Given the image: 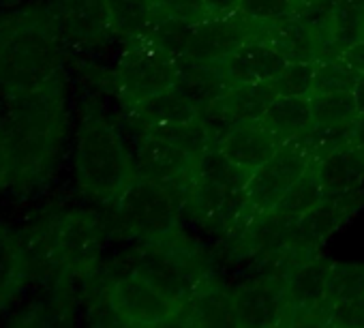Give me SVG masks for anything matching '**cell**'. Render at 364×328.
<instances>
[{"instance_id": "cell-5", "label": "cell", "mask_w": 364, "mask_h": 328, "mask_svg": "<svg viewBox=\"0 0 364 328\" xmlns=\"http://www.w3.org/2000/svg\"><path fill=\"white\" fill-rule=\"evenodd\" d=\"M131 268L154 285L176 309L185 305L210 277L206 255L196 243L182 236L180 230L165 238L141 243Z\"/></svg>"}, {"instance_id": "cell-43", "label": "cell", "mask_w": 364, "mask_h": 328, "mask_svg": "<svg viewBox=\"0 0 364 328\" xmlns=\"http://www.w3.org/2000/svg\"><path fill=\"white\" fill-rule=\"evenodd\" d=\"M351 144L364 148V114L355 120L353 125V135H351Z\"/></svg>"}, {"instance_id": "cell-19", "label": "cell", "mask_w": 364, "mask_h": 328, "mask_svg": "<svg viewBox=\"0 0 364 328\" xmlns=\"http://www.w3.org/2000/svg\"><path fill=\"white\" fill-rule=\"evenodd\" d=\"M285 65L287 60L259 35L249 39L234 54H230L219 63L230 86L272 82L277 80V75L283 71Z\"/></svg>"}, {"instance_id": "cell-17", "label": "cell", "mask_w": 364, "mask_h": 328, "mask_svg": "<svg viewBox=\"0 0 364 328\" xmlns=\"http://www.w3.org/2000/svg\"><path fill=\"white\" fill-rule=\"evenodd\" d=\"M54 14L63 37L75 43H101L114 35L107 0H56Z\"/></svg>"}, {"instance_id": "cell-45", "label": "cell", "mask_w": 364, "mask_h": 328, "mask_svg": "<svg viewBox=\"0 0 364 328\" xmlns=\"http://www.w3.org/2000/svg\"><path fill=\"white\" fill-rule=\"evenodd\" d=\"M5 122V116H3V112H0V125H3Z\"/></svg>"}, {"instance_id": "cell-9", "label": "cell", "mask_w": 364, "mask_h": 328, "mask_svg": "<svg viewBox=\"0 0 364 328\" xmlns=\"http://www.w3.org/2000/svg\"><path fill=\"white\" fill-rule=\"evenodd\" d=\"M200 161L202 159L189 154L187 150L178 148L176 144L163 137H156L152 133H139L137 174L167 189L180 208H185L187 204Z\"/></svg>"}, {"instance_id": "cell-27", "label": "cell", "mask_w": 364, "mask_h": 328, "mask_svg": "<svg viewBox=\"0 0 364 328\" xmlns=\"http://www.w3.org/2000/svg\"><path fill=\"white\" fill-rule=\"evenodd\" d=\"M112 33L133 41L148 37L156 20L152 0H107Z\"/></svg>"}, {"instance_id": "cell-6", "label": "cell", "mask_w": 364, "mask_h": 328, "mask_svg": "<svg viewBox=\"0 0 364 328\" xmlns=\"http://www.w3.org/2000/svg\"><path fill=\"white\" fill-rule=\"evenodd\" d=\"M182 60L148 37L129 41L114 69V86L124 107L131 110L133 105L176 86Z\"/></svg>"}, {"instance_id": "cell-34", "label": "cell", "mask_w": 364, "mask_h": 328, "mask_svg": "<svg viewBox=\"0 0 364 328\" xmlns=\"http://www.w3.org/2000/svg\"><path fill=\"white\" fill-rule=\"evenodd\" d=\"M323 315L332 328H364V294L328 302Z\"/></svg>"}, {"instance_id": "cell-4", "label": "cell", "mask_w": 364, "mask_h": 328, "mask_svg": "<svg viewBox=\"0 0 364 328\" xmlns=\"http://www.w3.org/2000/svg\"><path fill=\"white\" fill-rule=\"evenodd\" d=\"M251 172L232 163L219 146L202 157L185 208L206 228L230 232L247 213Z\"/></svg>"}, {"instance_id": "cell-38", "label": "cell", "mask_w": 364, "mask_h": 328, "mask_svg": "<svg viewBox=\"0 0 364 328\" xmlns=\"http://www.w3.org/2000/svg\"><path fill=\"white\" fill-rule=\"evenodd\" d=\"M285 328H332L323 313H302L294 315Z\"/></svg>"}, {"instance_id": "cell-10", "label": "cell", "mask_w": 364, "mask_h": 328, "mask_svg": "<svg viewBox=\"0 0 364 328\" xmlns=\"http://www.w3.org/2000/svg\"><path fill=\"white\" fill-rule=\"evenodd\" d=\"M103 305L124 328H150L178 309L133 268L112 279L103 292Z\"/></svg>"}, {"instance_id": "cell-33", "label": "cell", "mask_w": 364, "mask_h": 328, "mask_svg": "<svg viewBox=\"0 0 364 328\" xmlns=\"http://www.w3.org/2000/svg\"><path fill=\"white\" fill-rule=\"evenodd\" d=\"M364 294V264H341L334 262L332 266V277H330V294L328 302L338 300V298H349Z\"/></svg>"}, {"instance_id": "cell-41", "label": "cell", "mask_w": 364, "mask_h": 328, "mask_svg": "<svg viewBox=\"0 0 364 328\" xmlns=\"http://www.w3.org/2000/svg\"><path fill=\"white\" fill-rule=\"evenodd\" d=\"M150 328H196V326L187 319L185 313H182V311H176V313H171L169 317L161 319L159 324H154V326H150Z\"/></svg>"}, {"instance_id": "cell-24", "label": "cell", "mask_w": 364, "mask_h": 328, "mask_svg": "<svg viewBox=\"0 0 364 328\" xmlns=\"http://www.w3.org/2000/svg\"><path fill=\"white\" fill-rule=\"evenodd\" d=\"M176 88L185 95L200 114H204L228 88L230 82L219 67V63L208 65V63H191V60H182Z\"/></svg>"}, {"instance_id": "cell-31", "label": "cell", "mask_w": 364, "mask_h": 328, "mask_svg": "<svg viewBox=\"0 0 364 328\" xmlns=\"http://www.w3.org/2000/svg\"><path fill=\"white\" fill-rule=\"evenodd\" d=\"M360 73H355L343 58H328L315 63V82H313V95L323 92H345L353 90L355 80Z\"/></svg>"}, {"instance_id": "cell-23", "label": "cell", "mask_w": 364, "mask_h": 328, "mask_svg": "<svg viewBox=\"0 0 364 328\" xmlns=\"http://www.w3.org/2000/svg\"><path fill=\"white\" fill-rule=\"evenodd\" d=\"M133 125L141 129H154V127H171L202 118L198 107L182 95L176 86L133 105L129 110Z\"/></svg>"}, {"instance_id": "cell-25", "label": "cell", "mask_w": 364, "mask_h": 328, "mask_svg": "<svg viewBox=\"0 0 364 328\" xmlns=\"http://www.w3.org/2000/svg\"><path fill=\"white\" fill-rule=\"evenodd\" d=\"M362 37H364V0H334L330 33L319 60L341 58Z\"/></svg>"}, {"instance_id": "cell-11", "label": "cell", "mask_w": 364, "mask_h": 328, "mask_svg": "<svg viewBox=\"0 0 364 328\" xmlns=\"http://www.w3.org/2000/svg\"><path fill=\"white\" fill-rule=\"evenodd\" d=\"M279 97L274 80L259 84H234L230 86L204 114V122L210 131L213 146L228 135V131L240 122L259 120L270 103Z\"/></svg>"}, {"instance_id": "cell-18", "label": "cell", "mask_w": 364, "mask_h": 328, "mask_svg": "<svg viewBox=\"0 0 364 328\" xmlns=\"http://www.w3.org/2000/svg\"><path fill=\"white\" fill-rule=\"evenodd\" d=\"M283 146V142L259 120H249L232 127L219 142V150L238 168L255 172Z\"/></svg>"}, {"instance_id": "cell-22", "label": "cell", "mask_w": 364, "mask_h": 328, "mask_svg": "<svg viewBox=\"0 0 364 328\" xmlns=\"http://www.w3.org/2000/svg\"><path fill=\"white\" fill-rule=\"evenodd\" d=\"M33 283L22 236L0 223V309L14 307Z\"/></svg>"}, {"instance_id": "cell-26", "label": "cell", "mask_w": 364, "mask_h": 328, "mask_svg": "<svg viewBox=\"0 0 364 328\" xmlns=\"http://www.w3.org/2000/svg\"><path fill=\"white\" fill-rule=\"evenodd\" d=\"M262 122L285 144L296 139L304 131L313 127V112H311V97H277Z\"/></svg>"}, {"instance_id": "cell-36", "label": "cell", "mask_w": 364, "mask_h": 328, "mask_svg": "<svg viewBox=\"0 0 364 328\" xmlns=\"http://www.w3.org/2000/svg\"><path fill=\"white\" fill-rule=\"evenodd\" d=\"M152 5H154L156 16L180 18V20H189L193 24L208 18L204 0H152Z\"/></svg>"}, {"instance_id": "cell-37", "label": "cell", "mask_w": 364, "mask_h": 328, "mask_svg": "<svg viewBox=\"0 0 364 328\" xmlns=\"http://www.w3.org/2000/svg\"><path fill=\"white\" fill-rule=\"evenodd\" d=\"M11 187H18V172H16L14 148L3 122L0 125V191H7Z\"/></svg>"}, {"instance_id": "cell-16", "label": "cell", "mask_w": 364, "mask_h": 328, "mask_svg": "<svg viewBox=\"0 0 364 328\" xmlns=\"http://www.w3.org/2000/svg\"><path fill=\"white\" fill-rule=\"evenodd\" d=\"M259 37L266 39L287 63H317L326 43L323 33L296 11L287 18L264 24Z\"/></svg>"}, {"instance_id": "cell-1", "label": "cell", "mask_w": 364, "mask_h": 328, "mask_svg": "<svg viewBox=\"0 0 364 328\" xmlns=\"http://www.w3.org/2000/svg\"><path fill=\"white\" fill-rule=\"evenodd\" d=\"M63 33L54 7L0 16V92L18 97L63 80Z\"/></svg>"}, {"instance_id": "cell-35", "label": "cell", "mask_w": 364, "mask_h": 328, "mask_svg": "<svg viewBox=\"0 0 364 328\" xmlns=\"http://www.w3.org/2000/svg\"><path fill=\"white\" fill-rule=\"evenodd\" d=\"M296 11L291 0H240L238 14L245 18L259 22V24H270L281 18H287Z\"/></svg>"}, {"instance_id": "cell-12", "label": "cell", "mask_w": 364, "mask_h": 328, "mask_svg": "<svg viewBox=\"0 0 364 328\" xmlns=\"http://www.w3.org/2000/svg\"><path fill=\"white\" fill-rule=\"evenodd\" d=\"M362 191L347 198H323L313 211L294 221L291 247L285 255L287 264L317 255L323 243L358 211Z\"/></svg>"}, {"instance_id": "cell-32", "label": "cell", "mask_w": 364, "mask_h": 328, "mask_svg": "<svg viewBox=\"0 0 364 328\" xmlns=\"http://www.w3.org/2000/svg\"><path fill=\"white\" fill-rule=\"evenodd\" d=\"M315 82V63H287L277 75L274 86L281 97H311Z\"/></svg>"}, {"instance_id": "cell-14", "label": "cell", "mask_w": 364, "mask_h": 328, "mask_svg": "<svg viewBox=\"0 0 364 328\" xmlns=\"http://www.w3.org/2000/svg\"><path fill=\"white\" fill-rule=\"evenodd\" d=\"M242 328H285L291 309L279 275H266L232 290Z\"/></svg>"}, {"instance_id": "cell-13", "label": "cell", "mask_w": 364, "mask_h": 328, "mask_svg": "<svg viewBox=\"0 0 364 328\" xmlns=\"http://www.w3.org/2000/svg\"><path fill=\"white\" fill-rule=\"evenodd\" d=\"M264 24L245 18L242 14L232 16H208L198 22L189 41L187 60L191 63H221L230 54H234L249 39L262 35Z\"/></svg>"}, {"instance_id": "cell-15", "label": "cell", "mask_w": 364, "mask_h": 328, "mask_svg": "<svg viewBox=\"0 0 364 328\" xmlns=\"http://www.w3.org/2000/svg\"><path fill=\"white\" fill-rule=\"evenodd\" d=\"M332 266L334 262L330 258L317 253L294 262L279 275L291 315L323 313L330 294Z\"/></svg>"}, {"instance_id": "cell-3", "label": "cell", "mask_w": 364, "mask_h": 328, "mask_svg": "<svg viewBox=\"0 0 364 328\" xmlns=\"http://www.w3.org/2000/svg\"><path fill=\"white\" fill-rule=\"evenodd\" d=\"M135 174L120 131L105 116L86 112L75 137V179L82 194L95 202L114 204Z\"/></svg>"}, {"instance_id": "cell-30", "label": "cell", "mask_w": 364, "mask_h": 328, "mask_svg": "<svg viewBox=\"0 0 364 328\" xmlns=\"http://www.w3.org/2000/svg\"><path fill=\"white\" fill-rule=\"evenodd\" d=\"M193 28H196V24L189 22V20L156 16L148 39H152L159 48H163L165 52H169L171 56L182 60V58L187 56Z\"/></svg>"}, {"instance_id": "cell-2", "label": "cell", "mask_w": 364, "mask_h": 328, "mask_svg": "<svg viewBox=\"0 0 364 328\" xmlns=\"http://www.w3.org/2000/svg\"><path fill=\"white\" fill-rule=\"evenodd\" d=\"M5 129L14 148L18 187L43 183L60 152L67 125L63 80L35 92L5 99Z\"/></svg>"}, {"instance_id": "cell-8", "label": "cell", "mask_w": 364, "mask_h": 328, "mask_svg": "<svg viewBox=\"0 0 364 328\" xmlns=\"http://www.w3.org/2000/svg\"><path fill=\"white\" fill-rule=\"evenodd\" d=\"M315 163L311 148L302 137L285 142L272 159L257 168L249 179V206L245 217H255L270 213L281 198L304 176V172Z\"/></svg>"}, {"instance_id": "cell-39", "label": "cell", "mask_w": 364, "mask_h": 328, "mask_svg": "<svg viewBox=\"0 0 364 328\" xmlns=\"http://www.w3.org/2000/svg\"><path fill=\"white\" fill-rule=\"evenodd\" d=\"M355 73H362L364 71V37L360 41H355L343 56H341Z\"/></svg>"}, {"instance_id": "cell-28", "label": "cell", "mask_w": 364, "mask_h": 328, "mask_svg": "<svg viewBox=\"0 0 364 328\" xmlns=\"http://www.w3.org/2000/svg\"><path fill=\"white\" fill-rule=\"evenodd\" d=\"M311 112L315 127H345L360 118L353 90L311 95Z\"/></svg>"}, {"instance_id": "cell-42", "label": "cell", "mask_w": 364, "mask_h": 328, "mask_svg": "<svg viewBox=\"0 0 364 328\" xmlns=\"http://www.w3.org/2000/svg\"><path fill=\"white\" fill-rule=\"evenodd\" d=\"M353 97H355V103H358V110H360V116L364 114V71L358 75L355 80V86H353Z\"/></svg>"}, {"instance_id": "cell-20", "label": "cell", "mask_w": 364, "mask_h": 328, "mask_svg": "<svg viewBox=\"0 0 364 328\" xmlns=\"http://www.w3.org/2000/svg\"><path fill=\"white\" fill-rule=\"evenodd\" d=\"M178 311L196 328H242L234 292L208 277Z\"/></svg>"}, {"instance_id": "cell-44", "label": "cell", "mask_w": 364, "mask_h": 328, "mask_svg": "<svg viewBox=\"0 0 364 328\" xmlns=\"http://www.w3.org/2000/svg\"><path fill=\"white\" fill-rule=\"evenodd\" d=\"M294 7L300 9V7H309V5H315V3H323V0H291Z\"/></svg>"}, {"instance_id": "cell-29", "label": "cell", "mask_w": 364, "mask_h": 328, "mask_svg": "<svg viewBox=\"0 0 364 328\" xmlns=\"http://www.w3.org/2000/svg\"><path fill=\"white\" fill-rule=\"evenodd\" d=\"M323 189L319 185V176H317V161L304 172V176L281 198V202L272 208L277 215L287 217V219H298L302 215H306L309 211H313L321 200H323Z\"/></svg>"}, {"instance_id": "cell-21", "label": "cell", "mask_w": 364, "mask_h": 328, "mask_svg": "<svg viewBox=\"0 0 364 328\" xmlns=\"http://www.w3.org/2000/svg\"><path fill=\"white\" fill-rule=\"evenodd\" d=\"M317 176L326 198H347L362 191L364 148L347 144L317 161Z\"/></svg>"}, {"instance_id": "cell-7", "label": "cell", "mask_w": 364, "mask_h": 328, "mask_svg": "<svg viewBox=\"0 0 364 328\" xmlns=\"http://www.w3.org/2000/svg\"><path fill=\"white\" fill-rule=\"evenodd\" d=\"M118 226L139 243H150L178 232V202L159 183L135 174L114 202Z\"/></svg>"}, {"instance_id": "cell-40", "label": "cell", "mask_w": 364, "mask_h": 328, "mask_svg": "<svg viewBox=\"0 0 364 328\" xmlns=\"http://www.w3.org/2000/svg\"><path fill=\"white\" fill-rule=\"evenodd\" d=\"M208 16H232L238 14L240 0H204Z\"/></svg>"}]
</instances>
